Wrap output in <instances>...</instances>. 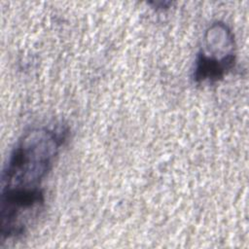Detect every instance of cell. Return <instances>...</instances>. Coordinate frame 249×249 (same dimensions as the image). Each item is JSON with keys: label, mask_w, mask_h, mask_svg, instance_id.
Here are the masks:
<instances>
[{"label": "cell", "mask_w": 249, "mask_h": 249, "mask_svg": "<svg viewBox=\"0 0 249 249\" xmlns=\"http://www.w3.org/2000/svg\"><path fill=\"white\" fill-rule=\"evenodd\" d=\"M63 126H40L18 139L1 177V238L22 235L45 203L43 182L66 141Z\"/></svg>", "instance_id": "obj_1"}, {"label": "cell", "mask_w": 249, "mask_h": 249, "mask_svg": "<svg viewBox=\"0 0 249 249\" xmlns=\"http://www.w3.org/2000/svg\"><path fill=\"white\" fill-rule=\"evenodd\" d=\"M235 63V41L231 30L221 21L212 23L203 35L193 73L197 84L222 80Z\"/></svg>", "instance_id": "obj_2"}]
</instances>
